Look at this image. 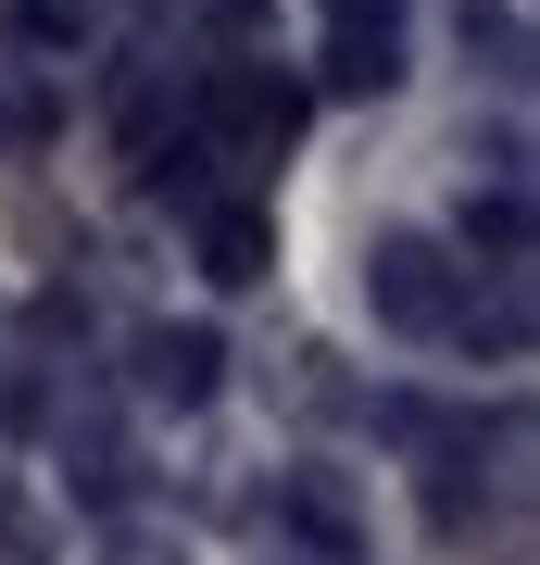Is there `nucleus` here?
<instances>
[{"instance_id": "obj_1", "label": "nucleus", "mask_w": 540, "mask_h": 565, "mask_svg": "<svg viewBox=\"0 0 540 565\" xmlns=\"http://www.w3.org/2000/svg\"><path fill=\"white\" fill-rule=\"evenodd\" d=\"M364 302H378L390 327H415V340H441V327L465 315V264L427 239V226H390V239L364 252Z\"/></svg>"}, {"instance_id": "obj_2", "label": "nucleus", "mask_w": 540, "mask_h": 565, "mask_svg": "<svg viewBox=\"0 0 540 565\" xmlns=\"http://www.w3.org/2000/svg\"><path fill=\"white\" fill-rule=\"evenodd\" d=\"M315 88H327V102H378V88H402V0H327Z\"/></svg>"}, {"instance_id": "obj_3", "label": "nucleus", "mask_w": 540, "mask_h": 565, "mask_svg": "<svg viewBox=\"0 0 540 565\" xmlns=\"http://www.w3.org/2000/svg\"><path fill=\"white\" fill-rule=\"evenodd\" d=\"M201 126L240 139V151H277L289 126H301V88L289 76H214V88H201Z\"/></svg>"}, {"instance_id": "obj_4", "label": "nucleus", "mask_w": 540, "mask_h": 565, "mask_svg": "<svg viewBox=\"0 0 540 565\" xmlns=\"http://www.w3.org/2000/svg\"><path fill=\"white\" fill-rule=\"evenodd\" d=\"M214 377H226V340H214V327H151V340H139V390H151V403H214Z\"/></svg>"}, {"instance_id": "obj_5", "label": "nucleus", "mask_w": 540, "mask_h": 565, "mask_svg": "<svg viewBox=\"0 0 540 565\" xmlns=\"http://www.w3.org/2000/svg\"><path fill=\"white\" fill-rule=\"evenodd\" d=\"M201 277H214V289H252L264 277V214L252 202H201Z\"/></svg>"}, {"instance_id": "obj_6", "label": "nucleus", "mask_w": 540, "mask_h": 565, "mask_svg": "<svg viewBox=\"0 0 540 565\" xmlns=\"http://www.w3.org/2000/svg\"><path fill=\"white\" fill-rule=\"evenodd\" d=\"M465 239H478V252H502V264L528 252V202H516V177H502L490 202H465Z\"/></svg>"}, {"instance_id": "obj_7", "label": "nucleus", "mask_w": 540, "mask_h": 565, "mask_svg": "<svg viewBox=\"0 0 540 565\" xmlns=\"http://www.w3.org/2000/svg\"><path fill=\"white\" fill-rule=\"evenodd\" d=\"M13 25H25L39 51H76V39H88V0H13Z\"/></svg>"}]
</instances>
